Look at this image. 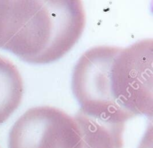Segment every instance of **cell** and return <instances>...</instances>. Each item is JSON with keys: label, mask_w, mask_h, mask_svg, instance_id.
<instances>
[{"label": "cell", "mask_w": 153, "mask_h": 148, "mask_svg": "<svg viewBox=\"0 0 153 148\" xmlns=\"http://www.w3.org/2000/svg\"><path fill=\"white\" fill-rule=\"evenodd\" d=\"M85 23L86 13L82 1H34L30 16L6 50L31 64L55 62L74 48Z\"/></svg>", "instance_id": "6da1fadb"}, {"label": "cell", "mask_w": 153, "mask_h": 148, "mask_svg": "<svg viewBox=\"0 0 153 148\" xmlns=\"http://www.w3.org/2000/svg\"><path fill=\"white\" fill-rule=\"evenodd\" d=\"M119 49L97 46L85 51L74 67L72 89L82 113L98 122L125 128L131 119L117 104L110 87V68Z\"/></svg>", "instance_id": "7a4b0ae2"}, {"label": "cell", "mask_w": 153, "mask_h": 148, "mask_svg": "<svg viewBox=\"0 0 153 148\" xmlns=\"http://www.w3.org/2000/svg\"><path fill=\"white\" fill-rule=\"evenodd\" d=\"M153 40L120 48L110 68V87L118 107L132 120L153 113Z\"/></svg>", "instance_id": "3957f363"}, {"label": "cell", "mask_w": 153, "mask_h": 148, "mask_svg": "<svg viewBox=\"0 0 153 148\" xmlns=\"http://www.w3.org/2000/svg\"><path fill=\"white\" fill-rule=\"evenodd\" d=\"M8 148H82V133L74 117L64 111L33 107L12 127Z\"/></svg>", "instance_id": "277c9868"}, {"label": "cell", "mask_w": 153, "mask_h": 148, "mask_svg": "<svg viewBox=\"0 0 153 148\" xmlns=\"http://www.w3.org/2000/svg\"><path fill=\"white\" fill-rule=\"evenodd\" d=\"M23 92V80L19 69L9 59L0 57V124L18 109Z\"/></svg>", "instance_id": "5b68a950"}, {"label": "cell", "mask_w": 153, "mask_h": 148, "mask_svg": "<svg viewBox=\"0 0 153 148\" xmlns=\"http://www.w3.org/2000/svg\"><path fill=\"white\" fill-rule=\"evenodd\" d=\"M74 119L82 133V148H123L125 128L98 122L80 111Z\"/></svg>", "instance_id": "8992f818"}, {"label": "cell", "mask_w": 153, "mask_h": 148, "mask_svg": "<svg viewBox=\"0 0 153 148\" xmlns=\"http://www.w3.org/2000/svg\"><path fill=\"white\" fill-rule=\"evenodd\" d=\"M34 0H0V49H6L28 21Z\"/></svg>", "instance_id": "52a82bcc"}]
</instances>
